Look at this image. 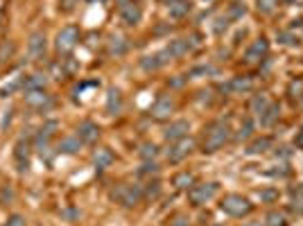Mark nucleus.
I'll use <instances>...</instances> for the list:
<instances>
[{"label": "nucleus", "instance_id": "nucleus-1", "mask_svg": "<svg viewBox=\"0 0 303 226\" xmlns=\"http://www.w3.org/2000/svg\"><path fill=\"white\" fill-rule=\"evenodd\" d=\"M231 138V127L222 120H213L206 129H204V141H202V150L213 154L217 152L219 147H224Z\"/></svg>", "mask_w": 303, "mask_h": 226}, {"label": "nucleus", "instance_id": "nucleus-2", "mask_svg": "<svg viewBox=\"0 0 303 226\" xmlns=\"http://www.w3.org/2000/svg\"><path fill=\"white\" fill-rule=\"evenodd\" d=\"M219 210L226 213L229 217H244L253 210V204L242 195H226L219 201Z\"/></svg>", "mask_w": 303, "mask_h": 226}, {"label": "nucleus", "instance_id": "nucleus-3", "mask_svg": "<svg viewBox=\"0 0 303 226\" xmlns=\"http://www.w3.org/2000/svg\"><path fill=\"white\" fill-rule=\"evenodd\" d=\"M111 197H113L120 206H125V208H134V206H138L140 201H143L145 195H143V188H140V186L120 184L118 188L111 192Z\"/></svg>", "mask_w": 303, "mask_h": 226}, {"label": "nucleus", "instance_id": "nucleus-4", "mask_svg": "<svg viewBox=\"0 0 303 226\" xmlns=\"http://www.w3.org/2000/svg\"><path fill=\"white\" fill-rule=\"evenodd\" d=\"M80 43V27L77 25H66L57 32V38H55V50L57 55H70L75 50V46Z\"/></svg>", "mask_w": 303, "mask_h": 226}, {"label": "nucleus", "instance_id": "nucleus-5", "mask_svg": "<svg viewBox=\"0 0 303 226\" xmlns=\"http://www.w3.org/2000/svg\"><path fill=\"white\" fill-rule=\"evenodd\" d=\"M217 190H219L217 184H195L188 190V199L193 206H204L206 201H211L217 195Z\"/></svg>", "mask_w": 303, "mask_h": 226}, {"label": "nucleus", "instance_id": "nucleus-6", "mask_svg": "<svg viewBox=\"0 0 303 226\" xmlns=\"http://www.w3.org/2000/svg\"><path fill=\"white\" fill-rule=\"evenodd\" d=\"M23 100L30 109H36V111H48V109L55 104L52 95L46 93V88H39V91H25L23 93Z\"/></svg>", "mask_w": 303, "mask_h": 226}, {"label": "nucleus", "instance_id": "nucleus-7", "mask_svg": "<svg viewBox=\"0 0 303 226\" xmlns=\"http://www.w3.org/2000/svg\"><path fill=\"white\" fill-rule=\"evenodd\" d=\"M46 50H48V38L43 32H32L30 41H27V55L32 61H41L46 59Z\"/></svg>", "mask_w": 303, "mask_h": 226}, {"label": "nucleus", "instance_id": "nucleus-8", "mask_svg": "<svg viewBox=\"0 0 303 226\" xmlns=\"http://www.w3.org/2000/svg\"><path fill=\"white\" fill-rule=\"evenodd\" d=\"M267 52H270V43H267V38L265 36L256 38V41L249 46V50L244 52V64H260V61L267 57Z\"/></svg>", "mask_w": 303, "mask_h": 226}, {"label": "nucleus", "instance_id": "nucleus-9", "mask_svg": "<svg viewBox=\"0 0 303 226\" xmlns=\"http://www.w3.org/2000/svg\"><path fill=\"white\" fill-rule=\"evenodd\" d=\"M172 113H174V100L170 95H159L149 109V115L154 120H168Z\"/></svg>", "mask_w": 303, "mask_h": 226}, {"label": "nucleus", "instance_id": "nucleus-10", "mask_svg": "<svg viewBox=\"0 0 303 226\" xmlns=\"http://www.w3.org/2000/svg\"><path fill=\"white\" fill-rule=\"evenodd\" d=\"M193 147H195V143L190 141L188 136L181 138V141H174L172 145H170V150H168V161L170 163H181L183 158L193 152Z\"/></svg>", "mask_w": 303, "mask_h": 226}, {"label": "nucleus", "instance_id": "nucleus-11", "mask_svg": "<svg viewBox=\"0 0 303 226\" xmlns=\"http://www.w3.org/2000/svg\"><path fill=\"white\" fill-rule=\"evenodd\" d=\"M140 18H143V12H140V7L136 3H131V0H122L120 5V21L125 23V25L134 27L140 23Z\"/></svg>", "mask_w": 303, "mask_h": 226}, {"label": "nucleus", "instance_id": "nucleus-12", "mask_svg": "<svg viewBox=\"0 0 303 226\" xmlns=\"http://www.w3.org/2000/svg\"><path fill=\"white\" fill-rule=\"evenodd\" d=\"M77 138H80L84 145H93V143H97V138H100V124L93 122V120H84V122H80V127H77Z\"/></svg>", "mask_w": 303, "mask_h": 226}, {"label": "nucleus", "instance_id": "nucleus-13", "mask_svg": "<svg viewBox=\"0 0 303 226\" xmlns=\"http://www.w3.org/2000/svg\"><path fill=\"white\" fill-rule=\"evenodd\" d=\"M253 88V79L247 75H238L233 77L231 81H226V84L222 86V91H226V93H233V95H242V93H249V91Z\"/></svg>", "mask_w": 303, "mask_h": 226}, {"label": "nucleus", "instance_id": "nucleus-14", "mask_svg": "<svg viewBox=\"0 0 303 226\" xmlns=\"http://www.w3.org/2000/svg\"><path fill=\"white\" fill-rule=\"evenodd\" d=\"M190 52V41L188 38H174V41H170L168 46H165V50H163V55H165V59H181L183 55H188Z\"/></svg>", "mask_w": 303, "mask_h": 226}, {"label": "nucleus", "instance_id": "nucleus-15", "mask_svg": "<svg viewBox=\"0 0 303 226\" xmlns=\"http://www.w3.org/2000/svg\"><path fill=\"white\" fill-rule=\"evenodd\" d=\"M188 131H190L188 120H174V122H170V127L163 131V138L168 143H174V141H181V138L188 136Z\"/></svg>", "mask_w": 303, "mask_h": 226}, {"label": "nucleus", "instance_id": "nucleus-16", "mask_svg": "<svg viewBox=\"0 0 303 226\" xmlns=\"http://www.w3.org/2000/svg\"><path fill=\"white\" fill-rule=\"evenodd\" d=\"M113 152L109 150V147H97L95 152H93V165L97 167V170H106V167L113 163Z\"/></svg>", "mask_w": 303, "mask_h": 226}, {"label": "nucleus", "instance_id": "nucleus-17", "mask_svg": "<svg viewBox=\"0 0 303 226\" xmlns=\"http://www.w3.org/2000/svg\"><path fill=\"white\" fill-rule=\"evenodd\" d=\"M14 158H16V163H18V170L27 172V167H30V145L23 143V141H18L16 150H14Z\"/></svg>", "mask_w": 303, "mask_h": 226}, {"label": "nucleus", "instance_id": "nucleus-18", "mask_svg": "<svg viewBox=\"0 0 303 226\" xmlns=\"http://www.w3.org/2000/svg\"><path fill=\"white\" fill-rule=\"evenodd\" d=\"M120 111H122V93L118 88H109V93H106V113L118 115Z\"/></svg>", "mask_w": 303, "mask_h": 226}, {"label": "nucleus", "instance_id": "nucleus-19", "mask_svg": "<svg viewBox=\"0 0 303 226\" xmlns=\"http://www.w3.org/2000/svg\"><path fill=\"white\" fill-rule=\"evenodd\" d=\"M190 9H193V5H190V0H172V3L168 5V12L172 18H183L190 14Z\"/></svg>", "mask_w": 303, "mask_h": 226}, {"label": "nucleus", "instance_id": "nucleus-20", "mask_svg": "<svg viewBox=\"0 0 303 226\" xmlns=\"http://www.w3.org/2000/svg\"><path fill=\"white\" fill-rule=\"evenodd\" d=\"M82 145H84V143H82L77 136H68V138H63V141H59L57 152L59 154H77L82 150Z\"/></svg>", "mask_w": 303, "mask_h": 226}, {"label": "nucleus", "instance_id": "nucleus-21", "mask_svg": "<svg viewBox=\"0 0 303 226\" xmlns=\"http://www.w3.org/2000/svg\"><path fill=\"white\" fill-rule=\"evenodd\" d=\"M165 64H168V59H165L163 50H161L159 55H152V57H145V59L140 61V66H143V70H147V73H152V70H159V68H163Z\"/></svg>", "mask_w": 303, "mask_h": 226}, {"label": "nucleus", "instance_id": "nucleus-22", "mask_svg": "<svg viewBox=\"0 0 303 226\" xmlns=\"http://www.w3.org/2000/svg\"><path fill=\"white\" fill-rule=\"evenodd\" d=\"M278 113H281V109H278V104L270 102V107H267L265 111H262L260 115H258V120H260V124H262V127H272V124L278 120Z\"/></svg>", "mask_w": 303, "mask_h": 226}, {"label": "nucleus", "instance_id": "nucleus-23", "mask_svg": "<svg viewBox=\"0 0 303 226\" xmlns=\"http://www.w3.org/2000/svg\"><path fill=\"white\" fill-rule=\"evenodd\" d=\"M43 86H46V77L43 75H30V77H23L21 79L23 93H25V91H39V88H43Z\"/></svg>", "mask_w": 303, "mask_h": 226}, {"label": "nucleus", "instance_id": "nucleus-24", "mask_svg": "<svg viewBox=\"0 0 303 226\" xmlns=\"http://www.w3.org/2000/svg\"><path fill=\"white\" fill-rule=\"evenodd\" d=\"M172 186L179 190H190L195 186V174L193 172H179V174H174Z\"/></svg>", "mask_w": 303, "mask_h": 226}, {"label": "nucleus", "instance_id": "nucleus-25", "mask_svg": "<svg viewBox=\"0 0 303 226\" xmlns=\"http://www.w3.org/2000/svg\"><path fill=\"white\" fill-rule=\"evenodd\" d=\"M14 55H16V43L14 41H3L0 43V68L7 66L9 61L14 59Z\"/></svg>", "mask_w": 303, "mask_h": 226}, {"label": "nucleus", "instance_id": "nucleus-26", "mask_svg": "<svg viewBox=\"0 0 303 226\" xmlns=\"http://www.w3.org/2000/svg\"><path fill=\"white\" fill-rule=\"evenodd\" d=\"M59 129V124H57V120H50V122H46L41 129H39V136H36V143H48L52 136H55V131Z\"/></svg>", "mask_w": 303, "mask_h": 226}, {"label": "nucleus", "instance_id": "nucleus-27", "mask_svg": "<svg viewBox=\"0 0 303 226\" xmlns=\"http://www.w3.org/2000/svg\"><path fill=\"white\" fill-rule=\"evenodd\" d=\"M272 145H274V141H272V138H267V136L256 138V141H253L251 145L247 147V154H262V152H267V150H270Z\"/></svg>", "mask_w": 303, "mask_h": 226}, {"label": "nucleus", "instance_id": "nucleus-28", "mask_svg": "<svg viewBox=\"0 0 303 226\" xmlns=\"http://www.w3.org/2000/svg\"><path fill=\"white\" fill-rule=\"evenodd\" d=\"M267 226H287V215L283 210H270L265 217Z\"/></svg>", "mask_w": 303, "mask_h": 226}, {"label": "nucleus", "instance_id": "nucleus-29", "mask_svg": "<svg viewBox=\"0 0 303 226\" xmlns=\"http://www.w3.org/2000/svg\"><path fill=\"white\" fill-rule=\"evenodd\" d=\"M270 107V98H267V95H256V98H253V102H251V111L256 113V115H260L262 111H265V109Z\"/></svg>", "mask_w": 303, "mask_h": 226}, {"label": "nucleus", "instance_id": "nucleus-30", "mask_svg": "<svg viewBox=\"0 0 303 226\" xmlns=\"http://www.w3.org/2000/svg\"><path fill=\"white\" fill-rule=\"evenodd\" d=\"M156 156H159V147H156L154 143H145V145L140 147V158H143V161H154Z\"/></svg>", "mask_w": 303, "mask_h": 226}, {"label": "nucleus", "instance_id": "nucleus-31", "mask_svg": "<svg viewBox=\"0 0 303 226\" xmlns=\"http://www.w3.org/2000/svg\"><path fill=\"white\" fill-rule=\"evenodd\" d=\"M292 197H294V210L296 215H303V184L296 186V188H292Z\"/></svg>", "mask_w": 303, "mask_h": 226}, {"label": "nucleus", "instance_id": "nucleus-32", "mask_svg": "<svg viewBox=\"0 0 303 226\" xmlns=\"http://www.w3.org/2000/svg\"><path fill=\"white\" fill-rule=\"evenodd\" d=\"M125 50H127L125 38H120V36H111V43H109V52H111V55H122Z\"/></svg>", "mask_w": 303, "mask_h": 226}, {"label": "nucleus", "instance_id": "nucleus-33", "mask_svg": "<svg viewBox=\"0 0 303 226\" xmlns=\"http://www.w3.org/2000/svg\"><path fill=\"white\" fill-rule=\"evenodd\" d=\"M258 197H260V201H265V204H274V201L278 199V190H274V188H265V190L258 192Z\"/></svg>", "mask_w": 303, "mask_h": 226}, {"label": "nucleus", "instance_id": "nucleus-34", "mask_svg": "<svg viewBox=\"0 0 303 226\" xmlns=\"http://www.w3.org/2000/svg\"><path fill=\"white\" fill-rule=\"evenodd\" d=\"M213 73H215L213 66L204 64V66H195V68L190 70V77H206V75H213Z\"/></svg>", "mask_w": 303, "mask_h": 226}, {"label": "nucleus", "instance_id": "nucleus-35", "mask_svg": "<svg viewBox=\"0 0 303 226\" xmlns=\"http://www.w3.org/2000/svg\"><path fill=\"white\" fill-rule=\"evenodd\" d=\"M256 3H258V9H260L262 14H272L274 9H276L278 0H256Z\"/></svg>", "mask_w": 303, "mask_h": 226}, {"label": "nucleus", "instance_id": "nucleus-36", "mask_svg": "<svg viewBox=\"0 0 303 226\" xmlns=\"http://www.w3.org/2000/svg\"><path fill=\"white\" fill-rule=\"evenodd\" d=\"M159 192H161V184H159V181H149V184L145 186L143 195L145 197H159Z\"/></svg>", "mask_w": 303, "mask_h": 226}, {"label": "nucleus", "instance_id": "nucleus-37", "mask_svg": "<svg viewBox=\"0 0 303 226\" xmlns=\"http://www.w3.org/2000/svg\"><path fill=\"white\" fill-rule=\"evenodd\" d=\"M251 131H253V120H244V124H242V127H240V131H238V138H240V141H242V138H249V136H251Z\"/></svg>", "mask_w": 303, "mask_h": 226}, {"label": "nucleus", "instance_id": "nucleus-38", "mask_svg": "<svg viewBox=\"0 0 303 226\" xmlns=\"http://www.w3.org/2000/svg\"><path fill=\"white\" fill-rule=\"evenodd\" d=\"M278 41H281L283 46H299V38L292 36L290 32H281V34H278Z\"/></svg>", "mask_w": 303, "mask_h": 226}, {"label": "nucleus", "instance_id": "nucleus-39", "mask_svg": "<svg viewBox=\"0 0 303 226\" xmlns=\"http://www.w3.org/2000/svg\"><path fill=\"white\" fill-rule=\"evenodd\" d=\"M290 95H292V98H296V100H301V95H303V79L292 81V84H290Z\"/></svg>", "mask_w": 303, "mask_h": 226}, {"label": "nucleus", "instance_id": "nucleus-40", "mask_svg": "<svg viewBox=\"0 0 303 226\" xmlns=\"http://www.w3.org/2000/svg\"><path fill=\"white\" fill-rule=\"evenodd\" d=\"M159 172V165L154 161H145V165L140 167V174H156Z\"/></svg>", "mask_w": 303, "mask_h": 226}, {"label": "nucleus", "instance_id": "nucleus-41", "mask_svg": "<svg viewBox=\"0 0 303 226\" xmlns=\"http://www.w3.org/2000/svg\"><path fill=\"white\" fill-rule=\"evenodd\" d=\"M231 16H233V18H240V16H244V5H240V3H233V5H231Z\"/></svg>", "mask_w": 303, "mask_h": 226}, {"label": "nucleus", "instance_id": "nucleus-42", "mask_svg": "<svg viewBox=\"0 0 303 226\" xmlns=\"http://www.w3.org/2000/svg\"><path fill=\"white\" fill-rule=\"evenodd\" d=\"M170 226H188V219H185L183 215H177V217H174V222L170 224Z\"/></svg>", "mask_w": 303, "mask_h": 226}, {"label": "nucleus", "instance_id": "nucleus-43", "mask_svg": "<svg viewBox=\"0 0 303 226\" xmlns=\"http://www.w3.org/2000/svg\"><path fill=\"white\" fill-rule=\"evenodd\" d=\"M9 222H12V224H7V226H21V217H18V215H14Z\"/></svg>", "mask_w": 303, "mask_h": 226}, {"label": "nucleus", "instance_id": "nucleus-44", "mask_svg": "<svg viewBox=\"0 0 303 226\" xmlns=\"http://www.w3.org/2000/svg\"><path fill=\"white\" fill-rule=\"evenodd\" d=\"M247 226H262V224H260V222H249Z\"/></svg>", "mask_w": 303, "mask_h": 226}, {"label": "nucleus", "instance_id": "nucleus-45", "mask_svg": "<svg viewBox=\"0 0 303 226\" xmlns=\"http://www.w3.org/2000/svg\"><path fill=\"white\" fill-rule=\"evenodd\" d=\"M0 23H3V12H0Z\"/></svg>", "mask_w": 303, "mask_h": 226}, {"label": "nucleus", "instance_id": "nucleus-46", "mask_svg": "<svg viewBox=\"0 0 303 226\" xmlns=\"http://www.w3.org/2000/svg\"><path fill=\"white\" fill-rule=\"evenodd\" d=\"M299 102H301V104H303V95H301V100H299Z\"/></svg>", "mask_w": 303, "mask_h": 226}, {"label": "nucleus", "instance_id": "nucleus-47", "mask_svg": "<svg viewBox=\"0 0 303 226\" xmlns=\"http://www.w3.org/2000/svg\"><path fill=\"white\" fill-rule=\"evenodd\" d=\"M213 226H224V224H213Z\"/></svg>", "mask_w": 303, "mask_h": 226}, {"label": "nucleus", "instance_id": "nucleus-48", "mask_svg": "<svg viewBox=\"0 0 303 226\" xmlns=\"http://www.w3.org/2000/svg\"><path fill=\"white\" fill-rule=\"evenodd\" d=\"M301 131H303V127H301Z\"/></svg>", "mask_w": 303, "mask_h": 226}]
</instances>
